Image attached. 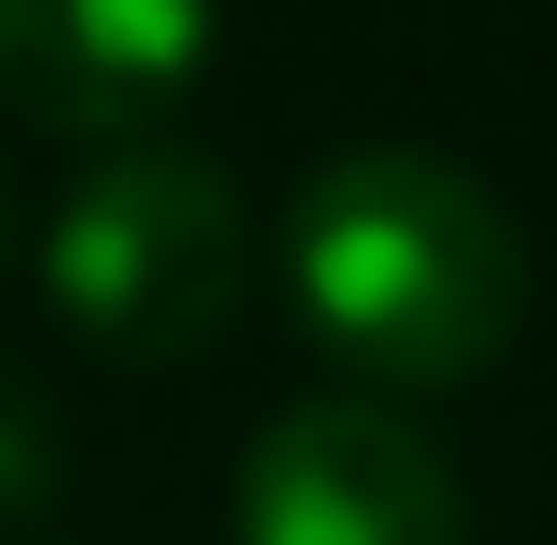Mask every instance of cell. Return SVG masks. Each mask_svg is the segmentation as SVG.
<instances>
[{"mask_svg":"<svg viewBox=\"0 0 557 545\" xmlns=\"http://www.w3.org/2000/svg\"><path fill=\"white\" fill-rule=\"evenodd\" d=\"M12 249H24V178H12V154H0V273H12Z\"/></svg>","mask_w":557,"mask_h":545,"instance_id":"cell-6","label":"cell"},{"mask_svg":"<svg viewBox=\"0 0 557 545\" xmlns=\"http://www.w3.org/2000/svg\"><path fill=\"white\" fill-rule=\"evenodd\" d=\"M237 545H474V510L428 428L368 392H321L249 438Z\"/></svg>","mask_w":557,"mask_h":545,"instance_id":"cell-3","label":"cell"},{"mask_svg":"<svg viewBox=\"0 0 557 545\" xmlns=\"http://www.w3.org/2000/svg\"><path fill=\"white\" fill-rule=\"evenodd\" d=\"M60 486H72V428H60V404H48L24 368H0V522L60 510Z\"/></svg>","mask_w":557,"mask_h":545,"instance_id":"cell-5","label":"cell"},{"mask_svg":"<svg viewBox=\"0 0 557 545\" xmlns=\"http://www.w3.org/2000/svg\"><path fill=\"white\" fill-rule=\"evenodd\" d=\"M214 60V0H0V108L72 143H131Z\"/></svg>","mask_w":557,"mask_h":545,"instance_id":"cell-4","label":"cell"},{"mask_svg":"<svg viewBox=\"0 0 557 545\" xmlns=\"http://www.w3.org/2000/svg\"><path fill=\"white\" fill-rule=\"evenodd\" d=\"M36 273H48V309L96 356L190 368L202 344H225L237 297H249V202L202 143L131 131L60 190Z\"/></svg>","mask_w":557,"mask_h":545,"instance_id":"cell-2","label":"cell"},{"mask_svg":"<svg viewBox=\"0 0 557 545\" xmlns=\"http://www.w3.org/2000/svg\"><path fill=\"white\" fill-rule=\"evenodd\" d=\"M285 297L333 368L380 392H462L522 344L534 249L474 166L428 143H356L285 214Z\"/></svg>","mask_w":557,"mask_h":545,"instance_id":"cell-1","label":"cell"}]
</instances>
